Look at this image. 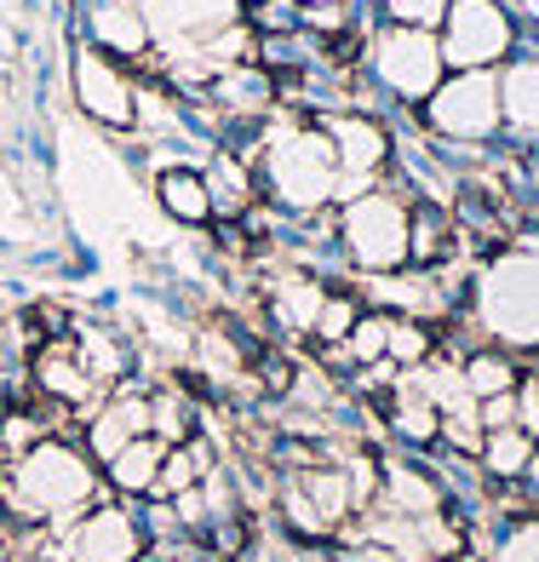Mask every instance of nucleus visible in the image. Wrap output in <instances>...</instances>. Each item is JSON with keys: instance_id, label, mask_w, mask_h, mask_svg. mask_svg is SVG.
<instances>
[{"instance_id": "nucleus-26", "label": "nucleus", "mask_w": 539, "mask_h": 562, "mask_svg": "<svg viewBox=\"0 0 539 562\" xmlns=\"http://www.w3.org/2000/svg\"><path fill=\"white\" fill-rule=\"evenodd\" d=\"M368 311L356 304V293H327L322 299V316H316V345H345L350 334H356V322H362Z\"/></svg>"}, {"instance_id": "nucleus-4", "label": "nucleus", "mask_w": 539, "mask_h": 562, "mask_svg": "<svg viewBox=\"0 0 539 562\" xmlns=\"http://www.w3.org/2000/svg\"><path fill=\"white\" fill-rule=\"evenodd\" d=\"M339 241L362 270L384 276L407 265V201L391 190H362L339 213Z\"/></svg>"}, {"instance_id": "nucleus-36", "label": "nucleus", "mask_w": 539, "mask_h": 562, "mask_svg": "<svg viewBox=\"0 0 539 562\" xmlns=\"http://www.w3.org/2000/svg\"><path fill=\"white\" fill-rule=\"evenodd\" d=\"M430 562H442V557H430Z\"/></svg>"}, {"instance_id": "nucleus-31", "label": "nucleus", "mask_w": 539, "mask_h": 562, "mask_svg": "<svg viewBox=\"0 0 539 562\" xmlns=\"http://www.w3.org/2000/svg\"><path fill=\"white\" fill-rule=\"evenodd\" d=\"M138 562H167V557H161V551H144V557H138Z\"/></svg>"}, {"instance_id": "nucleus-29", "label": "nucleus", "mask_w": 539, "mask_h": 562, "mask_svg": "<svg viewBox=\"0 0 539 562\" xmlns=\"http://www.w3.org/2000/svg\"><path fill=\"white\" fill-rule=\"evenodd\" d=\"M453 0H391V18L402 30H436V23L448 18Z\"/></svg>"}, {"instance_id": "nucleus-16", "label": "nucleus", "mask_w": 539, "mask_h": 562, "mask_svg": "<svg viewBox=\"0 0 539 562\" xmlns=\"http://www.w3.org/2000/svg\"><path fill=\"white\" fill-rule=\"evenodd\" d=\"M453 247H459V236H453V218L442 207H425V201L407 207V265L436 270V265L453 259Z\"/></svg>"}, {"instance_id": "nucleus-27", "label": "nucleus", "mask_w": 539, "mask_h": 562, "mask_svg": "<svg viewBox=\"0 0 539 562\" xmlns=\"http://www.w3.org/2000/svg\"><path fill=\"white\" fill-rule=\"evenodd\" d=\"M384 334H391V316H379V311H368L362 322H356V334L345 339V350H350V362H356V368H373V362H384Z\"/></svg>"}, {"instance_id": "nucleus-7", "label": "nucleus", "mask_w": 539, "mask_h": 562, "mask_svg": "<svg viewBox=\"0 0 539 562\" xmlns=\"http://www.w3.org/2000/svg\"><path fill=\"white\" fill-rule=\"evenodd\" d=\"M510 53V18L499 0H453L442 18V64L453 69H487Z\"/></svg>"}, {"instance_id": "nucleus-18", "label": "nucleus", "mask_w": 539, "mask_h": 562, "mask_svg": "<svg viewBox=\"0 0 539 562\" xmlns=\"http://www.w3.org/2000/svg\"><path fill=\"white\" fill-rule=\"evenodd\" d=\"M459 373H465V391H471L476 402H494V396L523 391V368H517V356L499 350V345L471 350L465 362H459Z\"/></svg>"}, {"instance_id": "nucleus-25", "label": "nucleus", "mask_w": 539, "mask_h": 562, "mask_svg": "<svg viewBox=\"0 0 539 562\" xmlns=\"http://www.w3.org/2000/svg\"><path fill=\"white\" fill-rule=\"evenodd\" d=\"M207 190H213V213H247L252 207V172L229 156V161H218L213 172H207Z\"/></svg>"}, {"instance_id": "nucleus-14", "label": "nucleus", "mask_w": 539, "mask_h": 562, "mask_svg": "<svg viewBox=\"0 0 539 562\" xmlns=\"http://www.w3.org/2000/svg\"><path fill=\"white\" fill-rule=\"evenodd\" d=\"M92 46L110 58H133L149 46V23L133 0H98L92 7Z\"/></svg>"}, {"instance_id": "nucleus-23", "label": "nucleus", "mask_w": 539, "mask_h": 562, "mask_svg": "<svg viewBox=\"0 0 539 562\" xmlns=\"http://www.w3.org/2000/svg\"><path fill=\"white\" fill-rule=\"evenodd\" d=\"M499 110L517 126H539V64H510L499 75Z\"/></svg>"}, {"instance_id": "nucleus-6", "label": "nucleus", "mask_w": 539, "mask_h": 562, "mask_svg": "<svg viewBox=\"0 0 539 562\" xmlns=\"http://www.w3.org/2000/svg\"><path fill=\"white\" fill-rule=\"evenodd\" d=\"M499 75L487 69H459L430 92V126L448 138H487L499 133Z\"/></svg>"}, {"instance_id": "nucleus-30", "label": "nucleus", "mask_w": 539, "mask_h": 562, "mask_svg": "<svg viewBox=\"0 0 539 562\" xmlns=\"http://www.w3.org/2000/svg\"><path fill=\"white\" fill-rule=\"evenodd\" d=\"M345 562H402L391 546H373V540H362L356 551H345Z\"/></svg>"}, {"instance_id": "nucleus-12", "label": "nucleus", "mask_w": 539, "mask_h": 562, "mask_svg": "<svg viewBox=\"0 0 539 562\" xmlns=\"http://www.w3.org/2000/svg\"><path fill=\"white\" fill-rule=\"evenodd\" d=\"M373 510H396V517H436L448 510V488L430 471L407 465V459H379V499Z\"/></svg>"}, {"instance_id": "nucleus-15", "label": "nucleus", "mask_w": 539, "mask_h": 562, "mask_svg": "<svg viewBox=\"0 0 539 562\" xmlns=\"http://www.w3.org/2000/svg\"><path fill=\"white\" fill-rule=\"evenodd\" d=\"M161 459H167V442L138 437V442H126L115 459H104V482L115 494H126V499H149L156 494V476H161Z\"/></svg>"}, {"instance_id": "nucleus-2", "label": "nucleus", "mask_w": 539, "mask_h": 562, "mask_svg": "<svg viewBox=\"0 0 539 562\" xmlns=\"http://www.w3.org/2000/svg\"><path fill=\"white\" fill-rule=\"evenodd\" d=\"M471 311L499 350H539V241L505 247L471 281Z\"/></svg>"}, {"instance_id": "nucleus-11", "label": "nucleus", "mask_w": 539, "mask_h": 562, "mask_svg": "<svg viewBox=\"0 0 539 562\" xmlns=\"http://www.w3.org/2000/svg\"><path fill=\"white\" fill-rule=\"evenodd\" d=\"M138 437H149V396L115 385L104 396V407L87 419V453L104 465V459H115L126 442H138Z\"/></svg>"}, {"instance_id": "nucleus-22", "label": "nucleus", "mask_w": 539, "mask_h": 562, "mask_svg": "<svg viewBox=\"0 0 539 562\" xmlns=\"http://www.w3.org/2000/svg\"><path fill=\"white\" fill-rule=\"evenodd\" d=\"M384 362L414 373L425 362H436V334L430 322H414V316H391V334H384Z\"/></svg>"}, {"instance_id": "nucleus-1", "label": "nucleus", "mask_w": 539, "mask_h": 562, "mask_svg": "<svg viewBox=\"0 0 539 562\" xmlns=\"http://www.w3.org/2000/svg\"><path fill=\"white\" fill-rule=\"evenodd\" d=\"M98 488H104L98 459L81 453L75 442H64V437H46L23 459L0 465V499H7V510L30 528L41 522V528L64 533L81 510L98 505Z\"/></svg>"}, {"instance_id": "nucleus-33", "label": "nucleus", "mask_w": 539, "mask_h": 562, "mask_svg": "<svg viewBox=\"0 0 539 562\" xmlns=\"http://www.w3.org/2000/svg\"><path fill=\"white\" fill-rule=\"evenodd\" d=\"M0 356H7V327H0Z\"/></svg>"}, {"instance_id": "nucleus-3", "label": "nucleus", "mask_w": 539, "mask_h": 562, "mask_svg": "<svg viewBox=\"0 0 539 562\" xmlns=\"http://www.w3.org/2000/svg\"><path fill=\"white\" fill-rule=\"evenodd\" d=\"M265 178H270V195L281 207H299V213H316L333 201V184H339V156H333V138L304 126V133H288L270 144V161H265Z\"/></svg>"}, {"instance_id": "nucleus-20", "label": "nucleus", "mask_w": 539, "mask_h": 562, "mask_svg": "<svg viewBox=\"0 0 539 562\" xmlns=\"http://www.w3.org/2000/svg\"><path fill=\"white\" fill-rule=\"evenodd\" d=\"M213 465H218V459H213V442H201V437H190V442L167 448V459H161V476H156V499H178V494L201 488Z\"/></svg>"}, {"instance_id": "nucleus-35", "label": "nucleus", "mask_w": 539, "mask_h": 562, "mask_svg": "<svg viewBox=\"0 0 539 562\" xmlns=\"http://www.w3.org/2000/svg\"><path fill=\"white\" fill-rule=\"evenodd\" d=\"M242 562H265V557H242Z\"/></svg>"}, {"instance_id": "nucleus-9", "label": "nucleus", "mask_w": 539, "mask_h": 562, "mask_svg": "<svg viewBox=\"0 0 539 562\" xmlns=\"http://www.w3.org/2000/svg\"><path fill=\"white\" fill-rule=\"evenodd\" d=\"M75 92H81V110L104 126H133L138 121V87L133 75L121 69V58L98 53V46H81L75 53Z\"/></svg>"}, {"instance_id": "nucleus-17", "label": "nucleus", "mask_w": 539, "mask_h": 562, "mask_svg": "<svg viewBox=\"0 0 539 562\" xmlns=\"http://www.w3.org/2000/svg\"><path fill=\"white\" fill-rule=\"evenodd\" d=\"M322 299H327V288L316 276H281V281H270V316L288 327V334H316Z\"/></svg>"}, {"instance_id": "nucleus-13", "label": "nucleus", "mask_w": 539, "mask_h": 562, "mask_svg": "<svg viewBox=\"0 0 539 562\" xmlns=\"http://www.w3.org/2000/svg\"><path fill=\"white\" fill-rule=\"evenodd\" d=\"M391 430H396V437H407L414 448L442 442V414H436V402H430V391H425L419 368H414V373H396V396H391Z\"/></svg>"}, {"instance_id": "nucleus-10", "label": "nucleus", "mask_w": 539, "mask_h": 562, "mask_svg": "<svg viewBox=\"0 0 539 562\" xmlns=\"http://www.w3.org/2000/svg\"><path fill=\"white\" fill-rule=\"evenodd\" d=\"M149 30H156L161 41H218L224 30H236L242 23V7L236 0H149L144 7Z\"/></svg>"}, {"instance_id": "nucleus-34", "label": "nucleus", "mask_w": 539, "mask_h": 562, "mask_svg": "<svg viewBox=\"0 0 539 562\" xmlns=\"http://www.w3.org/2000/svg\"><path fill=\"white\" fill-rule=\"evenodd\" d=\"M311 7H333V0H311Z\"/></svg>"}, {"instance_id": "nucleus-32", "label": "nucleus", "mask_w": 539, "mask_h": 562, "mask_svg": "<svg viewBox=\"0 0 539 562\" xmlns=\"http://www.w3.org/2000/svg\"><path fill=\"white\" fill-rule=\"evenodd\" d=\"M523 7H528V12H534V18H539V0H523Z\"/></svg>"}, {"instance_id": "nucleus-19", "label": "nucleus", "mask_w": 539, "mask_h": 562, "mask_svg": "<svg viewBox=\"0 0 539 562\" xmlns=\"http://www.w3.org/2000/svg\"><path fill=\"white\" fill-rule=\"evenodd\" d=\"M156 195H161L167 218H178V224H207V218H213V190H207V172L167 167V172L156 178Z\"/></svg>"}, {"instance_id": "nucleus-28", "label": "nucleus", "mask_w": 539, "mask_h": 562, "mask_svg": "<svg viewBox=\"0 0 539 562\" xmlns=\"http://www.w3.org/2000/svg\"><path fill=\"white\" fill-rule=\"evenodd\" d=\"M487 562H539V517H523L505 528V540L487 551Z\"/></svg>"}, {"instance_id": "nucleus-21", "label": "nucleus", "mask_w": 539, "mask_h": 562, "mask_svg": "<svg viewBox=\"0 0 539 562\" xmlns=\"http://www.w3.org/2000/svg\"><path fill=\"white\" fill-rule=\"evenodd\" d=\"M476 459H482V471L494 476V482H523L528 476V459H534V437H528V430H517V425H510V430H487Z\"/></svg>"}, {"instance_id": "nucleus-5", "label": "nucleus", "mask_w": 539, "mask_h": 562, "mask_svg": "<svg viewBox=\"0 0 539 562\" xmlns=\"http://www.w3.org/2000/svg\"><path fill=\"white\" fill-rule=\"evenodd\" d=\"M58 551H64V562H138L149 551V533H144L138 510L98 499L58 533Z\"/></svg>"}, {"instance_id": "nucleus-24", "label": "nucleus", "mask_w": 539, "mask_h": 562, "mask_svg": "<svg viewBox=\"0 0 539 562\" xmlns=\"http://www.w3.org/2000/svg\"><path fill=\"white\" fill-rule=\"evenodd\" d=\"M149 437L167 442V448L190 442V437H195V407H190V396H178V391L149 396Z\"/></svg>"}, {"instance_id": "nucleus-8", "label": "nucleus", "mask_w": 539, "mask_h": 562, "mask_svg": "<svg viewBox=\"0 0 539 562\" xmlns=\"http://www.w3.org/2000/svg\"><path fill=\"white\" fill-rule=\"evenodd\" d=\"M379 75L384 87H391L396 98H407V104H419V98H430L436 87H442V41H436L430 30H396L379 41Z\"/></svg>"}]
</instances>
